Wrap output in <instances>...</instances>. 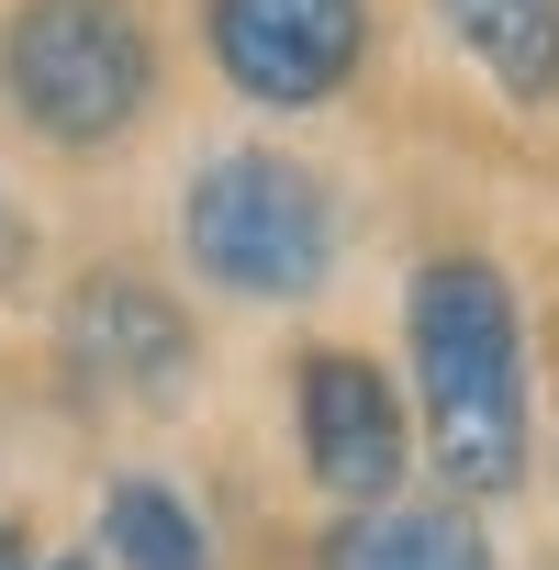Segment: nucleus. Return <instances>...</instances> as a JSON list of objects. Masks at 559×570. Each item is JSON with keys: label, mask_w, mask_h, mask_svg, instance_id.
Wrapping results in <instances>:
<instances>
[{"label": "nucleus", "mask_w": 559, "mask_h": 570, "mask_svg": "<svg viewBox=\"0 0 559 570\" xmlns=\"http://www.w3.org/2000/svg\"><path fill=\"white\" fill-rule=\"evenodd\" d=\"M414 392L437 470L459 492H514L526 481V336L492 257H425L414 268Z\"/></svg>", "instance_id": "f257e3e1"}, {"label": "nucleus", "mask_w": 559, "mask_h": 570, "mask_svg": "<svg viewBox=\"0 0 559 570\" xmlns=\"http://www.w3.org/2000/svg\"><path fill=\"white\" fill-rule=\"evenodd\" d=\"M179 246L235 303H303L325 279V257H336V202H325V179L303 157L235 146L179 190Z\"/></svg>", "instance_id": "f03ea898"}, {"label": "nucleus", "mask_w": 559, "mask_h": 570, "mask_svg": "<svg viewBox=\"0 0 559 570\" xmlns=\"http://www.w3.org/2000/svg\"><path fill=\"white\" fill-rule=\"evenodd\" d=\"M0 79H12V112L57 146H112L146 90H157V57H146V23L124 0H23L12 35H0Z\"/></svg>", "instance_id": "7ed1b4c3"}, {"label": "nucleus", "mask_w": 559, "mask_h": 570, "mask_svg": "<svg viewBox=\"0 0 559 570\" xmlns=\"http://www.w3.org/2000/svg\"><path fill=\"white\" fill-rule=\"evenodd\" d=\"M359 57H370V0H213V68L268 112L347 90Z\"/></svg>", "instance_id": "20e7f679"}, {"label": "nucleus", "mask_w": 559, "mask_h": 570, "mask_svg": "<svg viewBox=\"0 0 559 570\" xmlns=\"http://www.w3.org/2000/svg\"><path fill=\"white\" fill-rule=\"evenodd\" d=\"M68 370L112 403H179L190 392V314L168 292H146V279H79L68 292Z\"/></svg>", "instance_id": "39448f33"}, {"label": "nucleus", "mask_w": 559, "mask_h": 570, "mask_svg": "<svg viewBox=\"0 0 559 570\" xmlns=\"http://www.w3.org/2000/svg\"><path fill=\"white\" fill-rule=\"evenodd\" d=\"M303 470L336 492V503H392V481H403V403H392V381L370 370V358H347V347H314L303 358Z\"/></svg>", "instance_id": "423d86ee"}, {"label": "nucleus", "mask_w": 559, "mask_h": 570, "mask_svg": "<svg viewBox=\"0 0 559 570\" xmlns=\"http://www.w3.org/2000/svg\"><path fill=\"white\" fill-rule=\"evenodd\" d=\"M314 570H492V548L448 503H370L314 548Z\"/></svg>", "instance_id": "0eeeda50"}, {"label": "nucleus", "mask_w": 559, "mask_h": 570, "mask_svg": "<svg viewBox=\"0 0 559 570\" xmlns=\"http://www.w3.org/2000/svg\"><path fill=\"white\" fill-rule=\"evenodd\" d=\"M437 23L492 68L503 101H559V0H437Z\"/></svg>", "instance_id": "6e6552de"}, {"label": "nucleus", "mask_w": 559, "mask_h": 570, "mask_svg": "<svg viewBox=\"0 0 559 570\" xmlns=\"http://www.w3.org/2000/svg\"><path fill=\"white\" fill-rule=\"evenodd\" d=\"M101 548H112L124 570H213V548H202V525H190V503H179L168 481H112Z\"/></svg>", "instance_id": "1a4fd4ad"}, {"label": "nucleus", "mask_w": 559, "mask_h": 570, "mask_svg": "<svg viewBox=\"0 0 559 570\" xmlns=\"http://www.w3.org/2000/svg\"><path fill=\"white\" fill-rule=\"evenodd\" d=\"M0 570H35V537L23 525H0Z\"/></svg>", "instance_id": "9d476101"}, {"label": "nucleus", "mask_w": 559, "mask_h": 570, "mask_svg": "<svg viewBox=\"0 0 559 570\" xmlns=\"http://www.w3.org/2000/svg\"><path fill=\"white\" fill-rule=\"evenodd\" d=\"M57 570H101V559H57Z\"/></svg>", "instance_id": "9b49d317"}]
</instances>
